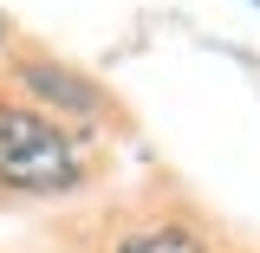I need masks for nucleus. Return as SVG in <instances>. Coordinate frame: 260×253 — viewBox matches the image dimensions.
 <instances>
[{"instance_id": "obj_3", "label": "nucleus", "mask_w": 260, "mask_h": 253, "mask_svg": "<svg viewBox=\"0 0 260 253\" xmlns=\"http://www.w3.org/2000/svg\"><path fill=\"white\" fill-rule=\"evenodd\" d=\"M20 78H26V85H46L39 97H52L59 111H78V117H91V111H98L91 85H85V78H65L59 65H20Z\"/></svg>"}, {"instance_id": "obj_2", "label": "nucleus", "mask_w": 260, "mask_h": 253, "mask_svg": "<svg viewBox=\"0 0 260 253\" xmlns=\"http://www.w3.org/2000/svg\"><path fill=\"white\" fill-rule=\"evenodd\" d=\"M111 253H208V240L182 221H150V227H130Z\"/></svg>"}, {"instance_id": "obj_1", "label": "nucleus", "mask_w": 260, "mask_h": 253, "mask_svg": "<svg viewBox=\"0 0 260 253\" xmlns=\"http://www.w3.org/2000/svg\"><path fill=\"white\" fill-rule=\"evenodd\" d=\"M85 136L46 117L26 97H0V189L7 195H59L85 182Z\"/></svg>"}, {"instance_id": "obj_4", "label": "nucleus", "mask_w": 260, "mask_h": 253, "mask_svg": "<svg viewBox=\"0 0 260 253\" xmlns=\"http://www.w3.org/2000/svg\"><path fill=\"white\" fill-rule=\"evenodd\" d=\"M254 7H260V0H254Z\"/></svg>"}]
</instances>
